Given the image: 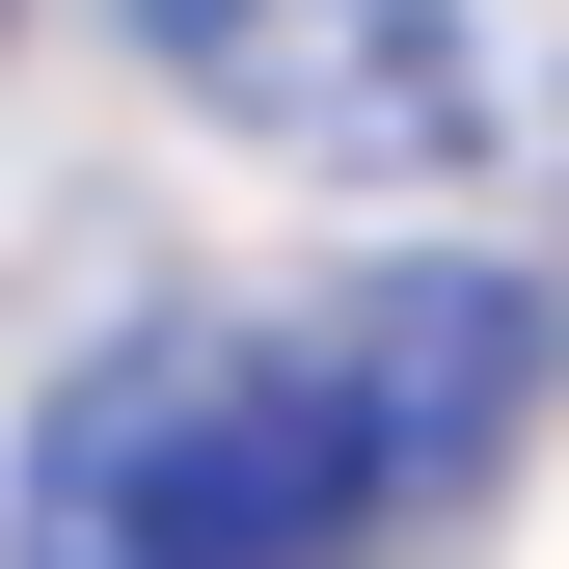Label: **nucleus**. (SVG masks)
Here are the masks:
<instances>
[{
  "instance_id": "nucleus-1",
  "label": "nucleus",
  "mask_w": 569,
  "mask_h": 569,
  "mask_svg": "<svg viewBox=\"0 0 569 569\" xmlns=\"http://www.w3.org/2000/svg\"><path fill=\"white\" fill-rule=\"evenodd\" d=\"M407 488L352 435L326 326H136L28 407V488H0V569H352Z\"/></svg>"
},
{
  "instance_id": "nucleus-2",
  "label": "nucleus",
  "mask_w": 569,
  "mask_h": 569,
  "mask_svg": "<svg viewBox=\"0 0 569 569\" xmlns=\"http://www.w3.org/2000/svg\"><path fill=\"white\" fill-rule=\"evenodd\" d=\"M136 54H163L244 163H326V190H461L488 136H516L461 0H136Z\"/></svg>"
},
{
  "instance_id": "nucleus-3",
  "label": "nucleus",
  "mask_w": 569,
  "mask_h": 569,
  "mask_svg": "<svg viewBox=\"0 0 569 569\" xmlns=\"http://www.w3.org/2000/svg\"><path fill=\"white\" fill-rule=\"evenodd\" d=\"M326 380H352V435H380V488H461L542 407V271H352Z\"/></svg>"
},
{
  "instance_id": "nucleus-4",
  "label": "nucleus",
  "mask_w": 569,
  "mask_h": 569,
  "mask_svg": "<svg viewBox=\"0 0 569 569\" xmlns=\"http://www.w3.org/2000/svg\"><path fill=\"white\" fill-rule=\"evenodd\" d=\"M0 28H28V0H0Z\"/></svg>"
}]
</instances>
